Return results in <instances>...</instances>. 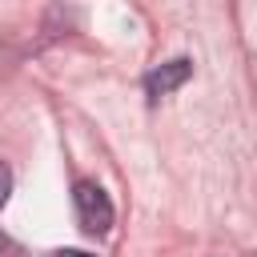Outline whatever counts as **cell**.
<instances>
[{
    "instance_id": "cell-1",
    "label": "cell",
    "mask_w": 257,
    "mask_h": 257,
    "mask_svg": "<svg viewBox=\"0 0 257 257\" xmlns=\"http://www.w3.org/2000/svg\"><path fill=\"white\" fill-rule=\"evenodd\" d=\"M72 209H76V221L88 237H104L112 229V201L96 181H76L72 185Z\"/></svg>"
},
{
    "instance_id": "cell-2",
    "label": "cell",
    "mask_w": 257,
    "mask_h": 257,
    "mask_svg": "<svg viewBox=\"0 0 257 257\" xmlns=\"http://www.w3.org/2000/svg\"><path fill=\"white\" fill-rule=\"evenodd\" d=\"M193 76V60L189 56H173V60H165V64H157L153 72H145V96L157 104L161 96H169V92H177L185 80Z\"/></svg>"
},
{
    "instance_id": "cell-3",
    "label": "cell",
    "mask_w": 257,
    "mask_h": 257,
    "mask_svg": "<svg viewBox=\"0 0 257 257\" xmlns=\"http://www.w3.org/2000/svg\"><path fill=\"white\" fill-rule=\"evenodd\" d=\"M8 197H12V169L0 161V209L8 205Z\"/></svg>"
},
{
    "instance_id": "cell-4",
    "label": "cell",
    "mask_w": 257,
    "mask_h": 257,
    "mask_svg": "<svg viewBox=\"0 0 257 257\" xmlns=\"http://www.w3.org/2000/svg\"><path fill=\"white\" fill-rule=\"evenodd\" d=\"M52 257H96V253H84V249H56Z\"/></svg>"
},
{
    "instance_id": "cell-5",
    "label": "cell",
    "mask_w": 257,
    "mask_h": 257,
    "mask_svg": "<svg viewBox=\"0 0 257 257\" xmlns=\"http://www.w3.org/2000/svg\"><path fill=\"white\" fill-rule=\"evenodd\" d=\"M253 257H257V253H253Z\"/></svg>"
}]
</instances>
